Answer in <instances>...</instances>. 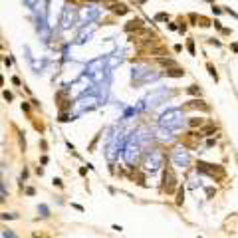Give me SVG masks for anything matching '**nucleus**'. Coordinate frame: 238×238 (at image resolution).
I'll return each instance as SVG.
<instances>
[{"instance_id":"1","label":"nucleus","mask_w":238,"mask_h":238,"mask_svg":"<svg viewBox=\"0 0 238 238\" xmlns=\"http://www.w3.org/2000/svg\"><path fill=\"white\" fill-rule=\"evenodd\" d=\"M163 191L165 193H173L175 189H177V179H175V173H173V169L171 167H167L165 169V177H163Z\"/></svg>"},{"instance_id":"2","label":"nucleus","mask_w":238,"mask_h":238,"mask_svg":"<svg viewBox=\"0 0 238 238\" xmlns=\"http://www.w3.org/2000/svg\"><path fill=\"white\" fill-rule=\"evenodd\" d=\"M139 28H143V20H141V18H135V20H129V22L125 24V32H129V34H131L133 30L137 32Z\"/></svg>"},{"instance_id":"3","label":"nucleus","mask_w":238,"mask_h":238,"mask_svg":"<svg viewBox=\"0 0 238 238\" xmlns=\"http://www.w3.org/2000/svg\"><path fill=\"white\" fill-rule=\"evenodd\" d=\"M165 76H169V78H183V76H185V70L179 68V66H175V68H169V70L165 72Z\"/></svg>"},{"instance_id":"4","label":"nucleus","mask_w":238,"mask_h":238,"mask_svg":"<svg viewBox=\"0 0 238 238\" xmlns=\"http://www.w3.org/2000/svg\"><path fill=\"white\" fill-rule=\"evenodd\" d=\"M111 12L117 14V16H125V14L129 12V8H127L125 4H111Z\"/></svg>"},{"instance_id":"5","label":"nucleus","mask_w":238,"mask_h":238,"mask_svg":"<svg viewBox=\"0 0 238 238\" xmlns=\"http://www.w3.org/2000/svg\"><path fill=\"white\" fill-rule=\"evenodd\" d=\"M187 107H200V109H204V111H208L210 107L204 103V101H200V99H195V101H189L187 103Z\"/></svg>"},{"instance_id":"6","label":"nucleus","mask_w":238,"mask_h":238,"mask_svg":"<svg viewBox=\"0 0 238 238\" xmlns=\"http://www.w3.org/2000/svg\"><path fill=\"white\" fill-rule=\"evenodd\" d=\"M159 62H161V66H165V68H175V66H177L173 60H165V58H161Z\"/></svg>"},{"instance_id":"7","label":"nucleus","mask_w":238,"mask_h":238,"mask_svg":"<svg viewBox=\"0 0 238 238\" xmlns=\"http://www.w3.org/2000/svg\"><path fill=\"white\" fill-rule=\"evenodd\" d=\"M206 70H208V74H210V76H212V78H214V81H216V79H218V76H216V70H214V66H212V64H210V62H208V64H206Z\"/></svg>"},{"instance_id":"8","label":"nucleus","mask_w":238,"mask_h":238,"mask_svg":"<svg viewBox=\"0 0 238 238\" xmlns=\"http://www.w3.org/2000/svg\"><path fill=\"white\" fill-rule=\"evenodd\" d=\"M197 22H200V26H202V28L210 26V20H208V18H204V16H198V18H197Z\"/></svg>"},{"instance_id":"9","label":"nucleus","mask_w":238,"mask_h":238,"mask_svg":"<svg viewBox=\"0 0 238 238\" xmlns=\"http://www.w3.org/2000/svg\"><path fill=\"white\" fill-rule=\"evenodd\" d=\"M187 91H189L191 95H200V87H197V85H191V87H187Z\"/></svg>"},{"instance_id":"10","label":"nucleus","mask_w":238,"mask_h":238,"mask_svg":"<svg viewBox=\"0 0 238 238\" xmlns=\"http://www.w3.org/2000/svg\"><path fill=\"white\" fill-rule=\"evenodd\" d=\"M202 123H204L202 119H191V121H189V125H191V127H200Z\"/></svg>"},{"instance_id":"11","label":"nucleus","mask_w":238,"mask_h":238,"mask_svg":"<svg viewBox=\"0 0 238 238\" xmlns=\"http://www.w3.org/2000/svg\"><path fill=\"white\" fill-rule=\"evenodd\" d=\"M187 48H189L191 56H195V40H189V42H187Z\"/></svg>"},{"instance_id":"12","label":"nucleus","mask_w":238,"mask_h":238,"mask_svg":"<svg viewBox=\"0 0 238 238\" xmlns=\"http://www.w3.org/2000/svg\"><path fill=\"white\" fill-rule=\"evenodd\" d=\"M155 20H157V22H167V20H169V16H167V14H157V16H155Z\"/></svg>"},{"instance_id":"13","label":"nucleus","mask_w":238,"mask_h":238,"mask_svg":"<svg viewBox=\"0 0 238 238\" xmlns=\"http://www.w3.org/2000/svg\"><path fill=\"white\" fill-rule=\"evenodd\" d=\"M183 198H185V191L181 189L179 191V198H177V204H183Z\"/></svg>"},{"instance_id":"14","label":"nucleus","mask_w":238,"mask_h":238,"mask_svg":"<svg viewBox=\"0 0 238 238\" xmlns=\"http://www.w3.org/2000/svg\"><path fill=\"white\" fill-rule=\"evenodd\" d=\"M4 99L10 101V99H12V93H10V91H4Z\"/></svg>"},{"instance_id":"15","label":"nucleus","mask_w":238,"mask_h":238,"mask_svg":"<svg viewBox=\"0 0 238 238\" xmlns=\"http://www.w3.org/2000/svg\"><path fill=\"white\" fill-rule=\"evenodd\" d=\"M54 185H56V187H64V183H62V179H54Z\"/></svg>"},{"instance_id":"16","label":"nucleus","mask_w":238,"mask_h":238,"mask_svg":"<svg viewBox=\"0 0 238 238\" xmlns=\"http://www.w3.org/2000/svg\"><path fill=\"white\" fill-rule=\"evenodd\" d=\"M60 121H70V119H68V115H66V113H62V115H60Z\"/></svg>"},{"instance_id":"17","label":"nucleus","mask_w":238,"mask_h":238,"mask_svg":"<svg viewBox=\"0 0 238 238\" xmlns=\"http://www.w3.org/2000/svg\"><path fill=\"white\" fill-rule=\"evenodd\" d=\"M232 52H238V44H232Z\"/></svg>"},{"instance_id":"18","label":"nucleus","mask_w":238,"mask_h":238,"mask_svg":"<svg viewBox=\"0 0 238 238\" xmlns=\"http://www.w3.org/2000/svg\"><path fill=\"white\" fill-rule=\"evenodd\" d=\"M137 2H139V4H145V2H147V0H137Z\"/></svg>"},{"instance_id":"19","label":"nucleus","mask_w":238,"mask_h":238,"mask_svg":"<svg viewBox=\"0 0 238 238\" xmlns=\"http://www.w3.org/2000/svg\"><path fill=\"white\" fill-rule=\"evenodd\" d=\"M2 83H4V79H2V76H0V85H2Z\"/></svg>"},{"instance_id":"20","label":"nucleus","mask_w":238,"mask_h":238,"mask_svg":"<svg viewBox=\"0 0 238 238\" xmlns=\"http://www.w3.org/2000/svg\"><path fill=\"white\" fill-rule=\"evenodd\" d=\"M91 2H93V0H91Z\"/></svg>"}]
</instances>
